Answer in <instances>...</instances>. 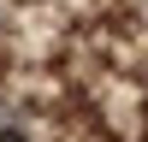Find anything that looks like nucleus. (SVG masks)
<instances>
[{"label": "nucleus", "instance_id": "obj_1", "mask_svg": "<svg viewBox=\"0 0 148 142\" xmlns=\"http://www.w3.org/2000/svg\"><path fill=\"white\" fill-rule=\"evenodd\" d=\"M0 142H24V136H0Z\"/></svg>", "mask_w": 148, "mask_h": 142}]
</instances>
